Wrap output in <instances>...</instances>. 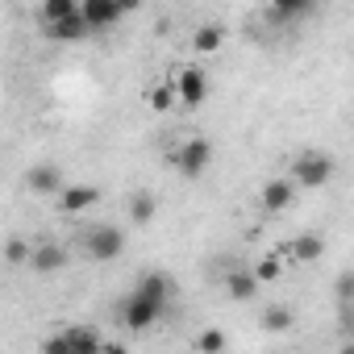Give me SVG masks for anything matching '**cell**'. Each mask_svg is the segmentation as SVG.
<instances>
[{"instance_id":"20","label":"cell","mask_w":354,"mask_h":354,"mask_svg":"<svg viewBox=\"0 0 354 354\" xmlns=\"http://www.w3.org/2000/svg\"><path fill=\"white\" fill-rule=\"evenodd\" d=\"M30 250H34V246H30L26 238H9L0 254H5V263H9V267H21V263H30Z\"/></svg>"},{"instance_id":"11","label":"cell","mask_w":354,"mask_h":354,"mask_svg":"<svg viewBox=\"0 0 354 354\" xmlns=\"http://www.w3.org/2000/svg\"><path fill=\"white\" fill-rule=\"evenodd\" d=\"M46 346H50V350H96V346H100V333H96L92 325H71V329H63L59 337H50Z\"/></svg>"},{"instance_id":"25","label":"cell","mask_w":354,"mask_h":354,"mask_svg":"<svg viewBox=\"0 0 354 354\" xmlns=\"http://www.w3.org/2000/svg\"><path fill=\"white\" fill-rule=\"evenodd\" d=\"M350 296H354V275H350V271H342V275H337V300H342V304H350Z\"/></svg>"},{"instance_id":"6","label":"cell","mask_w":354,"mask_h":354,"mask_svg":"<svg viewBox=\"0 0 354 354\" xmlns=\"http://www.w3.org/2000/svg\"><path fill=\"white\" fill-rule=\"evenodd\" d=\"M80 17L88 34H104L121 21V5L117 0H80Z\"/></svg>"},{"instance_id":"14","label":"cell","mask_w":354,"mask_h":354,"mask_svg":"<svg viewBox=\"0 0 354 354\" xmlns=\"http://www.w3.org/2000/svg\"><path fill=\"white\" fill-rule=\"evenodd\" d=\"M88 30H84V17H80V9L71 13V17H59V21H46V38H55V42H80Z\"/></svg>"},{"instance_id":"12","label":"cell","mask_w":354,"mask_h":354,"mask_svg":"<svg viewBox=\"0 0 354 354\" xmlns=\"http://www.w3.org/2000/svg\"><path fill=\"white\" fill-rule=\"evenodd\" d=\"M30 267H34V271H42V275L63 271V267H67V250H63L59 242H42V246H34V250H30Z\"/></svg>"},{"instance_id":"7","label":"cell","mask_w":354,"mask_h":354,"mask_svg":"<svg viewBox=\"0 0 354 354\" xmlns=\"http://www.w3.org/2000/svg\"><path fill=\"white\" fill-rule=\"evenodd\" d=\"M96 201H100V188H92V184H63V188L55 192V205H59L63 217H80V213H88Z\"/></svg>"},{"instance_id":"8","label":"cell","mask_w":354,"mask_h":354,"mask_svg":"<svg viewBox=\"0 0 354 354\" xmlns=\"http://www.w3.org/2000/svg\"><path fill=\"white\" fill-rule=\"evenodd\" d=\"M292 201H296V184L288 180V175H279V180H267L263 188H259V205H263V213H288L292 209Z\"/></svg>"},{"instance_id":"17","label":"cell","mask_w":354,"mask_h":354,"mask_svg":"<svg viewBox=\"0 0 354 354\" xmlns=\"http://www.w3.org/2000/svg\"><path fill=\"white\" fill-rule=\"evenodd\" d=\"M133 292H142V296H150V300L167 304V296H171V279H167V275H142Z\"/></svg>"},{"instance_id":"3","label":"cell","mask_w":354,"mask_h":354,"mask_svg":"<svg viewBox=\"0 0 354 354\" xmlns=\"http://www.w3.org/2000/svg\"><path fill=\"white\" fill-rule=\"evenodd\" d=\"M171 88H175V104L196 109L209 96V75L201 67H180V71H175V80H171Z\"/></svg>"},{"instance_id":"4","label":"cell","mask_w":354,"mask_h":354,"mask_svg":"<svg viewBox=\"0 0 354 354\" xmlns=\"http://www.w3.org/2000/svg\"><path fill=\"white\" fill-rule=\"evenodd\" d=\"M162 308H167V304H158V300H150V296H142V292H129L125 304H121V321H125V329L142 333V329H150V325L162 317Z\"/></svg>"},{"instance_id":"13","label":"cell","mask_w":354,"mask_h":354,"mask_svg":"<svg viewBox=\"0 0 354 354\" xmlns=\"http://www.w3.org/2000/svg\"><path fill=\"white\" fill-rule=\"evenodd\" d=\"M225 46V26L221 21H205L196 34H192V50L196 55H217Z\"/></svg>"},{"instance_id":"15","label":"cell","mask_w":354,"mask_h":354,"mask_svg":"<svg viewBox=\"0 0 354 354\" xmlns=\"http://www.w3.org/2000/svg\"><path fill=\"white\" fill-rule=\"evenodd\" d=\"M225 292H230V300H254L259 279H254L250 271H230V275H225Z\"/></svg>"},{"instance_id":"26","label":"cell","mask_w":354,"mask_h":354,"mask_svg":"<svg viewBox=\"0 0 354 354\" xmlns=\"http://www.w3.org/2000/svg\"><path fill=\"white\" fill-rule=\"evenodd\" d=\"M121 5V13H133V9H142V0H117Z\"/></svg>"},{"instance_id":"9","label":"cell","mask_w":354,"mask_h":354,"mask_svg":"<svg viewBox=\"0 0 354 354\" xmlns=\"http://www.w3.org/2000/svg\"><path fill=\"white\" fill-rule=\"evenodd\" d=\"M26 188H30L34 196H55V192L63 188V171H59L55 162H38V167L26 171Z\"/></svg>"},{"instance_id":"18","label":"cell","mask_w":354,"mask_h":354,"mask_svg":"<svg viewBox=\"0 0 354 354\" xmlns=\"http://www.w3.org/2000/svg\"><path fill=\"white\" fill-rule=\"evenodd\" d=\"M146 104H150L154 113H171V109H175V88H171V84H154V88L146 92Z\"/></svg>"},{"instance_id":"16","label":"cell","mask_w":354,"mask_h":354,"mask_svg":"<svg viewBox=\"0 0 354 354\" xmlns=\"http://www.w3.org/2000/svg\"><path fill=\"white\" fill-rule=\"evenodd\" d=\"M154 213H158V201H154L150 192H133V201H129V221H133V225H150Z\"/></svg>"},{"instance_id":"10","label":"cell","mask_w":354,"mask_h":354,"mask_svg":"<svg viewBox=\"0 0 354 354\" xmlns=\"http://www.w3.org/2000/svg\"><path fill=\"white\" fill-rule=\"evenodd\" d=\"M275 254H279V259H296V263H317V259L325 254V238H321V234H300V238H292L288 246H279Z\"/></svg>"},{"instance_id":"19","label":"cell","mask_w":354,"mask_h":354,"mask_svg":"<svg viewBox=\"0 0 354 354\" xmlns=\"http://www.w3.org/2000/svg\"><path fill=\"white\" fill-rule=\"evenodd\" d=\"M292 321H296V313H292V308H283V304H275V308H267V313H263V329H271V333L292 329Z\"/></svg>"},{"instance_id":"24","label":"cell","mask_w":354,"mask_h":354,"mask_svg":"<svg viewBox=\"0 0 354 354\" xmlns=\"http://www.w3.org/2000/svg\"><path fill=\"white\" fill-rule=\"evenodd\" d=\"M225 342H230V337H225V333H221V329H205V333H201V337H196V342H192V346H196V350H205V354H209V350H225Z\"/></svg>"},{"instance_id":"1","label":"cell","mask_w":354,"mask_h":354,"mask_svg":"<svg viewBox=\"0 0 354 354\" xmlns=\"http://www.w3.org/2000/svg\"><path fill=\"white\" fill-rule=\"evenodd\" d=\"M329 180H333V158L321 154V150H304L292 162V184L296 188H325Z\"/></svg>"},{"instance_id":"23","label":"cell","mask_w":354,"mask_h":354,"mask_svg":"<svg viewBox=\"0 0 354 354\" xmlns=\"http://www.w3.org/2000/svg\"><path fill=\"white\" fill-rule=\"evenodd\" d=\"M271 5H275L279 17H300V13H308L317 5V0H271Z\"/></svg>"},{"instance_id":"2","label":"cell","mask_w":354,"mask_h":354,"mask_svg":"<svg viewBox=\"0 0 354 354\" xmlns=\"http://www.w3.org/2000/svg\"><path fill=\"white\" fill-rule=\"evenodd\" d=\"M121 250H125V234H121L117 225H92V230L84 234V254H88L92 263H113Z\"/></svg>"},{"instance_id":"5","label":"cell","mask_w":354,"mask_h":354,"mask_svg":"<svg viewBox=\"0 0 354 354\" xmlns=\"http://www.w3.org/2000/svg\"><path fill=\"white\" fill-rule=\"evenodd\" d=\"M209 162H213V146H209V138H188L180 150H175V167H180V175H188V180L205 175Z\"/></svg>"},{"instance_id":"21","label":"cell","mask_w":354,"mask_h":354,"mask_svg":"<svg viewBox=\"0 0 354 354\" xmlns=\"http://www.w3.org/2000/svg\"><path fill=\"white\" fill-rule=\"evenodd\" d=\"M80 9V0H42V21H59V17H71Z\"/></svg>"},{"instance_id":"22","label":"cell","mask_w":354,"mask_h":354,"mask_svg":"<svg viewBox=\"0 0 354 354\" xmlns=\"http://www.w3.org/2000/svg\"><path fill=\"white\" fill-rule=\"evenodd\" d=\"M250 275L259 279V288H263V283H271V279H279V254H267V259H259Z\"/></svg>"}]
</instances>
